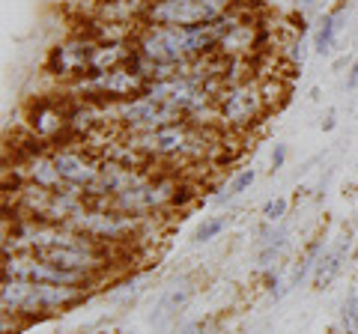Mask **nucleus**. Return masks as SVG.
<instances>
[{
	"label": "nucleus",
	"mask_w": 358,
	"mask_h": 334,
	"mask_svg": "<svg viewBox=\"0 0 358 334\" xmlns=\"http://www.w3.org/2000/svg\"><path fill=\"white\" fill-rule=\"evenodd\" d=\"M341 328L343 334H358V296L355 293L341 307Z\"/></svg>",
	"instance_id": "2eb2a0df"
},
{
	"label": "nucleus",
	"mask_w": 358,
	"mask_h": 334,
	"mask_svg": "<svg viewBox=\"0 0 358 334\" xmlns=\"http://www.w3.org/2000/svg\"><path fill=\"white\" fill-rule=\"evenodd\" d=\"M287 209H289V200H287V197H272V200H268V203L263 206L266 224H281L284 215H287Z\"/></svg>",
	"instance_id": "dca6fc26"
},
{
	"label": "nucleus",
	"mask_w": 358,
	"mask_h": 334,
	"mask_svg": "<svg viewBox=\"0 0 358 334\" xmlns=\"http://www.w3.org/2000/svg\"><path fill=\"white\" fill-rule=\"evenodd\" d=\"M320 257H322V239H313V242L308 245L305 257H301V263L296 266V272H293V286H299V284H301V281H305V277H308V272H313V269H317Z\"/></svg>",
	"instance_id": "ddd939ff"
},
{
	"label": "nucleus",
	"mask_w": 358,
	"mask_h": 334,
	"mask_svg": "<svg viewBox=\"0 0 358 334\" xmlns=\"http://www.w3.org/2000/svg\"><path fill=\"white\" fill-rule=\"evenodd\" d=\"M254 180H257V170H254V167H245V170H239L236 176H233V182L215 197V203H227V200L239 197L242 191H248V188L254 185Z\"/></svg>",
	"instance_id": "f8f14e48"
},
{
	"label": "nucleus",
	"mask_w": 358,
	"mask_h": 334,
	"mask_svg": "<svg viewBox=\"0 0 358 334\" xmlns=\"http://www.w3.org/2000/svg\"><path fill=\"white\" fill-rule=\"evenodd\" d=\"M3 275L9 277H24V281H36V284H57V286H87L93 289L99 277L84 275V272H69L60 269L48 260L36 257L27 251H6L3 254Z\"/></svg>",
	"instance_id": "20e7f679"
},
{
	"label": "nucleus",
	"mask_w": 358,
	"mask_h": 334,
	"mask_svg": "<svg viewBox=\"0 0 358 334\" xmlns=\"http://www.w3.org/2000/svg\"><path fill=\"white\" fill-rule=\"evenodd\" d=\"M179 334H206V322H192V326H185Z\"/></svg>",
	"instance_id": "a211bd4d"
},
{
	"label": "nucleus",
	"mask_w": 358,
	"mask_h": 334,
	"mask_svg": "<svg viewBox=\"0 0 358 334\" xmlns=\"http://www.w3.org/2000/svg\"><path fill=\"white\" fill-rule=\"evenodd\" d=\"M346 87H350V90H355V87H358V63L350 69V78H346Z\"/></svg>",
	"instance_id": "6ab92c4d"
},
{
	"label": "nucleus",
	"mask_w": 358,
	"mask_h": 334,
	"mask_svg": "<svg viewBox=\"0 0 358 334\" xmlns=\"http://www.w3.org/2000/svg\"><path fill=\"white\" fill-rule=\"evenodd\" d=\"M284 161H287V147H284V143H275V150H272V167L278 170V167H284Z\"/></svg>",
	"instance_id": "f3484780"
},
{
	"label": "nucleus",
	"mask_w": 358,
	"mask_h": 334,
	"mask_svg": "<svg viewBox=\"0 0 358 334\" xmlns=\"http://www.w3.org/2000/svg\"><path fill=\"white\" fill-rule=\"evenodd\" d=\"M346 13H350V3H338L317 21V27H313V51H320V54L331 51L334 39L341 36V30L346 24Z\"/></svg>",
	"instance_id": "9d476101"
},
{
	"label": "nucleus",
	"mask_w": 358,
	"mask_h": 334,
	"mask_svg": "<svg viewBox=\"0 0 358 334\" xmlns=\"http://www.w3.org/2000/svg\"><path fill=\"white\" fill-rule=\"evenodd\" d=\"M346 254H350V239H338L331 245V248L322 251V257L317 263V269H313V286L317 289H329L334 281H338V275L346 263Z\"/></svg>",
	"instance_id": "1a4fd4ad"
},
{
	"label": "nucleus",
	"mask_w": 358,
	"mask_h": 334,
	"mask_svg": "<svg viewBox=\"0 0 358 334\" xmlns=\"http://www.w3.org/2000/svg\"><path fill=\"white\" fill-rule=\"evenodd\" d=\"M69 110L72 102L66 99H42L30 105V131L36 140H54L69 129Z\"/></svg>",
	"instance_id": "0eeeda50"
},
{
	"label": "nucleus",
	"mask_w": 358,
	"mask_h": 334,
	"mask_svg": "<svg viewBox=\"0 0 358 334\" xmlns=\"http://www.w3.org/2000/svg\"><path fill=\"white\" fill-rule=\"evenodd\" d=\"M287 227H278V230H266L263 245H260V266H272L278 260V254L287 248Z\"/></svg>",
	"instance_id": "9b49d317"
},
{
	"label": "nucleus",
	"mask_w": 358,
	"mask_h": 334,
	"mask_svg": "<svg viewBox=\"0 0 358 334\" xmlns=\"http://www.w3.org/2000/svg\"><path fill=\"white\" fill-rule=\"evenodd\" d=\"M239 6V0H150L143 24L162 27H200L224 18Z\"/></svg>",
	"instance_id": "7ed1b4c3"
},
{
	"label": "nucleus",
	"mask_w": 358,
	"mask_h": 334,
	"mask_svg": "<svg viewBox=\"0 0 358 334\" xmlns=\"http://www.w3.org/2000/svg\"><path fill=\"white\" fill-rule=\"evenodd\" d=\"M192 296H194V284L188 281V277H179V281H173V284L162 293V298H159V305H155L150 322H152L155 328L171 326V322L179 317V310H182L188 302H192Z\"/></svg>",
	"instance_id": "6e6552de"
},
{
	"label": "nucleus",
	"mask_w": 358,
	"mask_h": 334,
	"mask_svg": "<svg viewBox=\"0 0 358 334\" xmlns=\"http://www.w3.org/2000/svg\"><path fill=\"white\" fill-rule=\"evenodd\" d=\"M51 159H54L57 173L63 176V182L72 185L75 191H81L84 197L96 185L99 173H102V159L87 147H57V150H51Z\"/></svg>",
	"instance_id": "39448f33"
},
{
	"label": "nucleus",
	"mask_w": 358,
	"mask_h": 334,
	"mask_svg": "<svg viewBox=\"0 0 358 334\" xmlns=\"http://www.w3.org/2000/svg\"><path fill=\"white\" fill-rule=\"evenodd\" d=\"M272 102V81H263V78L233 81L215 99V126L227 135H245L268 114Z\"/></svg>",
	"instance_id": "f257e3e1"
},
{
	"label": "nucleus",
	"mask_w": 358,
	"mask_h": 334,
	"mask_svg": "<svg viewBox=\"0 0 358 334\" xmlns=\"http://www.w3.org/2000/svg\"><path fill=\"white\" fill-rule=\"evenodd\" d=\"M310 3H317V0H301V6H305V9H308Z\"/></svg>",
	"instance_id": "aec40b11"
},
{
	"label": "nucleus",
	"mask_w": 358,
	"mask_h": 334,
	"mask_svg": "<svg viewBox=\"0 0 358 334\" xmlns=\"http://www.w3.org/2000/svg\"><path fill=\"white\" fill-rule=\"evenodd\" d=\"M93 45H96L93 36H72V39H66V42H60V45L51 48L45 69H48V75L72 84V81H78V78L90 75Z\"/></svg>",
	"instance_id": "423d86ee"
},
{
	"label": "nucleus",
	"mask_w": 358,
	"mask_h": 334,
	"mask_svg": "<svg viewBox=\"0 0 358 334\" xmlns=\"http://www.w3.org/2000/svg\"><path fill=\"white\" fill-rule=\"evenodd\" d=\"M87 286H57V284H36L24 277L3 275L0 286V302H3L6 317H48L84 302Z\"/></svg>",
	"instance_id": "f03ea898"
},
{
	"label": "nucleus",
	"mask_w": 358,
	"mask_h": 334,
	"mask_svg": "<svg viewBox=\"0 0 358 334\" xmlns=\"http://www.w3.org/2000/svg\"><path fill=\"white\" fill-rule=\"evenodd\" d=\"M227 227V215H215V218H206L203 224H200L197 230H194V242L197 245H206V242H212L218 236V233Z\"/></svg>",
	"instance_id": "4468645a"
}]
</instances>
